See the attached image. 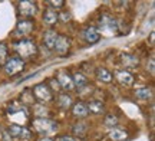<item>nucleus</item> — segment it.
I'll return each mask as SVG.
<instances>
[{
  "instance_id": "nucleus-27",
  "label": "nucleus",
  "mask_w": 155,
  "mask_h": 141,
  "mask_svg": "<svg viewBox=\"0 0 155 141\" xmlns=\"http://www.w3.org/2000/svg\"><path fill=\"white\" fill-rule=\"evenodd\" d=\"M7 59H9V55H7V46H6L5 42H0V66H3Z\"/></svg>"
},
{
  "instance_id": "nucleus-25",
  "label": "nucleus",
  "mask_w": 155,
  "mask_h": 141,
  "mask_svg": "<svg viewBox=\"0 0 155 141\" xmlns=\"http://www.w3.org/2000/svg\"><path fill=\"white\" fill-rule=\"evenodd\" d=\"M35 102V96L32 94V89L30 88H26V89L22 92V95H20V104H33Z\"/></svg>"
},
{
  "instance_id": "nucleus-11",
  "label": "nucleus",
  "mask_w": 155,
  "mask_h": 141,
  "mask_svg": "<svg viewBox=\"0 0 155 141\" xmlns=\"http://www.w3.org/2000/svg\"><path fill=\"white\" fill-rule=\"evenodd\" d=\"M82 36L89 45H95V43H98L101 39V33L98 32V29L94 28V26H88V28L83 30Z\"/></svg>"
},
{
  "instance_id": "nucleus-6",
  "label": "nucleus",
  "mask_w": 155,
  "mask_h": 141,
  "mask_svg": "<svg viewBox=\"0 0 155 141\" xmlns=\"http://www.w3.org/2000/svg\"><path fill=\"white\" fill-rule=\"evenodd\" d=\"M17 13L23 19H30L38 13V3H35V2H20L17 5Z\"/></svg>"
},
{
  "instance_id": "nucleus-34",
  "label": "nucleus",
  "mask_w": 155,
  "mask_h": 141,
  "mask_svg": "<svg viewBox=\"0 0 155 141\" xmlns=\"http://www.w3.org/2000/svg\"><path fill=\"white\" fill-rule=\"evenodd\" d=\"M150 40H151V45H154V33H151Z\"/></svg>"
},
{
  "instance_id": "nucleus-33",
  "label": "nucleus",
  "mask_w": 155,
  "mask_h": 141,
  "mask_svg": "<svg viewBox=\"0 0 155 141\" xmlns=\"http://www.w3.org/2000/svg\"><path fill=\"white\" fill-rule=\"evenodd\" d=\"M40 141H53V138H50V137H43V138H40Z\"/></svg>"
},
{
  "instance_id": "nucleus-12",
  "label": "nucleus",
  "mask_w": 155,
  "mask_h": 141,
  "mask_svg": "<svg viewBox=\"0 0 155 141\" xmlns=\"http://www.w3.org/2000/svg\"><path fill=\"white\" fill-rule=\"evenodd\" d=\"M115 78H116V81L121 85H124V86H131V85L134 84V81H135L134 75L131 72H128V71H116Z\"/></svg>"
},
{
  "instance_id": "nucleus-18",
  "label": "nucleus",
  "mask_w": 155,
  "mask_h": 141,
  "mask_svg": "<svg viewBox=\"0 0 155 141\" xmlns=\"http://www.w3.org/2000/svg\"><path fill=\"white\" fill-rule=\"evenodd\" d=\"M58 36H59V33H58L56 30H53V29H50V30H48V32H45V35H43L45 46L49 48V49H53V45H55Z\"/></svg>"
},
{
  "instance_id": "nucleus-16",
  "label": "nucleus",
  "mask_w": 155,
  "mask_h": 141,
  "mask_svg": "<svg viewBox=\"0 0 155 141\" xmlns=\"http://www.w3.org/2000/svg\"><path fill=\"white\" fill-rule=\"evenodd\" d=\"M72 114L75 118H86L89 115V111H88V107H86V104L85 102H76L72 108Z\"/></svg>"
},
{
  "instance_id": "nucleus-23",
  "label": "nucleus",
  "mask_w": 155,
  "mask_h": 141,
  "mask_svg": "<svg viewBox=\"0 0 155 141\" xmlns=\"http://www.w3.org/2000/svg\"><path fill=\"white\" fill-rule=\"evenodd\" d=\"M109 138H111V141H125L128 138V133L124 130L114 128V130L109 133Z\"/></svg>"
},
{
  "instance_id": "nucleus-10",
  "label": "nucleus",
  "mask_w": 155,
  "mask_h": 141,
  "mask_svg": "<svg viewBox=\"0 0 155 141\" xmlns=\"http://www.w3.org/2000/svg\"><path fill=\"white\" fill-rule=\"evenodd\" d=\"M69 48H71V39L68 36H65V35H59L55 45H53V51L56 53H59V55H65L69 51Z\"/></svg>"
},
{
  "instance_id": "nucleus-22",
  "label": "nucleus",
  "mask_w": 155,
  "mask_h": 141,
  "mask_svg": "<svg viewBox=\"0 0 155 141\" xmlns=\"http://www.w3.org/2000/svg\"><path fill=\"white\" fill-rule=\"evenodd\" d=\"M151 95H152V91H151L150 86H142V88H138L135 91V96L141 101H148Z\"/></svg>"
},
{
  "instance_id": "nucleus-1",
  "label": "nucleus",
  "mask_w": 155,
  "mask_h": 141,
  "mask_svg": "<svg viewBox=\"0 0 155 141\" xmlns=\"http://www.w3.org/2000/svg\"><path fill=\"white\" fill-rule=\"evenodd\" d=\"M15 49L20 59H28L38 55V46L35 43V40L28 39V38H22L20 40H17L15 43Z\"/></svg>"
},
{
  "instance_id": "nucleus-13",
  "label": "nucleus",
  "mask_w": 155,
  "mask_h": 141,
  "mask_svg": "<svg viewBox=\"0 0 155 141\" xmlns=\"http://www.w3.org/2000/svg\"><path fill=\"white\" fill-rule=\"evenodd\" d=\"M89 114H95V115H101L105 112V104L99 99H89V102L86 104Z\"/></svg>"
},
{
  "instance_id": "nucleus-5",
  "label": "nucleus",
  "mask_w": 155,
  "mask_h": 141,
  "mask_svg": "<svg viewBox=\"0 0 155 141\" xmlns=\"http://www.w3.org/2000/svg\"><path fill=\"white\" fill-rule=\"evenodd\" d=\"M3 68H5V72L7 76H15V75L20 73L25 69V61L20 59L19 56H13L6 61Z\"/></svg>"
},
{
  "instance_id": "nucleus-3",
  "label": "nucleus",
  "mask_w": 155,
  "mask_h": 141,
  "mask_svg": "<svg viewBox=\"0 0 155 141\" xmlns=\"http://www.w3.org/2000/svg\"><path fill=\"white\" fill-rule=\"evenodd\" d=\"M32 127L38 134L48 136L50 133H55L56 128H58V124L49 118H35L32 121Z\"/></svg>"
},
{
  "instance_id": "nucleus-31",
  "label": "nucleus",
  "mask_w": 155,
  "mask_h": 141,
  "mask_svg": "<svg viewBox=\"0 0 155 141\" xmlns=\"http://www.w3.org/2000/svg\"><path fill=\"white\" fill-rule=\"evenodd\" d=\"M147 69H150L151 75H154V58H150V62H147Z\"/></svg>"
},
{
  "instance_id": "nucleus-14",
  "label": "nucleus",
  "mask_w": 155,
  "mask_h": 141,
  "mask_svg": "<svg viewBox=\"0 0 155 141\" xmlns=\"http://www.w3.org/2000/svg\"><path fill=\"white\" fill-rule=\"evenodd\" d=\"M58 22H59V13L56 10H53L52 7H48L43 12V23L48 25V26H53Z\"/></svg>"
},
{
  "instance_id": "nucleus-4",
  "label": "nucleus",
  "mask_w": 155,
  "mask_h": 141,
  "mask_svg": "<svg viewBox=\"0 0 155 141\" xmlns=\"http://www.w3.org/2000/svg\"><path fill=\"white\" fill-rule=\"evenodd\" d=\"M30 89H32L35 99H38L40 104H45V102H49L53 99V92H52L49 85L45 84V82L35 85L33 88H30Z\"/></svg>"
},
{
  "instance_id": "nucleus-24",
  "label": "nucleus",
  "mask_w": 155,
  "mask_h": 141,
  "mask_svg": "<svg viewBox=\"0 0 155 141\" xmlns=\"http://www.w3.org/2000/svg\"><path fill=\"white\" fill-rule=\"evenodd\" d=\"M104 124L114 130L116 125L119 124V118H118V115H115V114H106L105 118H104Z\"/></svg>"
},
{
  "instance_id": "nucleus-21",
  "label": "nucleus",
  "mask_w": 155,
  "mask_h": 141,
  "mask_svg": "<svg viewBox=\"0 0 155 141\" xmlns=\"http://www.w3.org/2000/svg\"><path fill=\"white\" fill-rule=\"evenodd\" d=\"M72 133H73V136L85 138V137H86V133H88V125H86V123H81V121L76 123V124L73 125Z\"/></svg>"
},
{
  "instance_id": "nucleus-17",
  "label": "nucleus",
  "mask_w": 155,
  "mask_h": 141,
  "mask_svg": "<svg viewBox=\"0 0 155 141\" xmlns=\"http://www.w3.org/2000/svg\"><path fill=\"white\" fill-rule=\"evenodd\" d=\"M95 75H96L98 81L104 82V84H109V82H112V79H114L112 73L109 72V71H108L106 68H104V66L96 68V71H95Z\"/></svg>"
},
{
  "instance_id": "nucleus-30",
  "label": "nucleus",
  "mask_w": 155,
  "mask_h": 141,
  "mask_svg": "<svg viewBox=\"0 0 155 141\" xmlns=\"http://www.w3.org/2000/svg\"><path fill=\"white\" fill-rule=\"evenodd\" d=\"M50 85H52V88H50L52 91H61V88H59V84H58V81H56L55 78L50 79Z\"/></svg>"
},
{
  "instance_id": "nucleus-29",
  "label": "nucleus",
  "mask_w": 155,
  "mask_h": 141,
  "mask_svg": "<svg viewBox=\"0 0 155 141\" xmlns=\"http://www.w3.org/2000/svg\"><path fill=\"white\" fill-rule=\"evenodd\" d=\"M59 20H62V22H69L71 20V13H66V12H63V13H61L59 15Z\"/></svg>"
},
{
  "instance_id": "nucleus-8",
  "label": "nucleus",
  "mask_w": 155,
  "mask_h": 141,
  "mask_svg": "<svg viewBox=\"0 0 155 141\" xmlns=\"http://www.w3.org/2000/svg\"><path fill=\"white\" fill-rule=\"evenodd\" d=\"M35 25L30 19H20L17 20L16 28H15V35L16 36H26V35L33 32Z\"/></svg>"
},
{
  "instance_id": "nucleus-7",
  "label": "nucleus",
  "mask_w": 155,
  "mask_h": 141,
  "mask_svg": "<svg viewBox=\"0 0 155 141\" xmlns=\"http://www.w3.org/2000/svg\"><path fill=\"white\" fill-rule=\"evenodd\" d=\"M56 81H58V84H59V88L61 89H65V91H72L75 86H73V79H72V75L65 71V69H62L59 72L56 73Z\"/></svg>"
},
{
  "instance_id": "nucleus-20",
  "label": "nucleus",
  "mask_w": 155,
  "mask_h": 141,
  "mask_svg": "<svg viewBox=\"0 0 155 141\" xmlns=\"http://www.w3.org/2000/svg\"><path fill=\"white\" fill-rule=\"evenodd\" d=\"M58 105L62 108V109H69V108L73 105V98L69 94H62L58 98Z\"/></svg>"
},
{
  "instance_id": "nucleus-26",
  "label": "nucleus",
  "mask_w": 155,
  "mask_h": 141,
  "mask_svg": "<svg viewBox=\"0 0 155 141\" xmlns=\"http://www.w3.org/2000/svg\"><path fill=\"white\" fill-rule=\"evenodd\" d=\"M33 109L36 111V115H38V118H48V112H49V109L45 107V104H36L33 107Z\"/></svg>"
},
{
  "instance_id": "nucleus-9",
  "label": "nucleus",
  "mask_w": 155,
  "mask_h": 141,
  "mask_svg": "<svg viewBox=\"0 0 155 141\" xmlns=\"http://www.w3.org/2000/svg\"><path fill=\"white\" fill-rule=\"evenodd\" d=\"M9 136L15 137V138H20V140H29L32 137V133L19 124H12L9 127Z\"/></svg>"
},
{
  "instance_id": "nucleus-28",
  "label": "nucleus",
  "mask_w": 155,
  "mask_h": 141,
  "mask_svg": "<svg viewBox=\"0 0 155 141\" xmlns=\"http://www.w3.org/2000/svg\"><path fill=\"white\" fill-rule=\"evenodd\" d=\"M48 5L49 6H52V9L55 10V9H62L63 6H65V2L63 0H50V2H48Z\"/></svg>"
},
{
  "instance_id": "nucleus-15",
  "label": "nucleus",
  "mask_w": 155,
  "mask_h": 141,
  "mask_svg": "<svg viewBox=\"0 0 155 141\" xmlns=\"http://www.w3.org/2000/svg\"><path fill=\"white\" fill-rule=\"evenodd\" d=\"M121 62L125 68L132 69V68H138L139 59H138V56L131 55V53H122L121 55Z\"/></svg>"
},
{
  "instance_id": "nucleus-2",
  "label": "nucleus",
  "mask_w": 155,
  "mask_h": 141,
  "mask_svg": "<svg viewBox=\"0 0 155 141\" xmlns=\"http://www.w3.org/2000/svg\"><path fill=\"white\" fill-rule=\"evenodd\" d=\"M98 32H102L106 36H111L115 32H118V20H116L114 16L108 15V13H104L101 15L99 19H98Z\"/></svg>"
},
{
  "instance_id": "nucleus-19",
  "label": "nucleus",
  "mask_w": 155,
  "mask_h": 141,
  "mask_svg": "<svg viewBox=\"0 0 155 141\" xmlns=\"http://www.w3.org/2000/svg\"><path fill=\"white\" fill-rule=\"evenodd\" d=\"M72 79H73V86L78 88V91H81L82 88H85L88 85V78L82 72H75L72 75Z\"/></svg>"
},
{
  "instance_id": "nucleus-32",
  "label": "nucleus",
  "mask_w": 155,
  "mask_h": 141,
  "mask_svg": "<svg viewBox=\"0 0 155 141\" xmlns=\"http://www.w3.org/2000/svg\"><path fill=\"white\" fill-rule=\"evenodd\" d=\"M58 141H75V138L71 136H62L58 138Z\"/></svg>"
}]
</instances>
